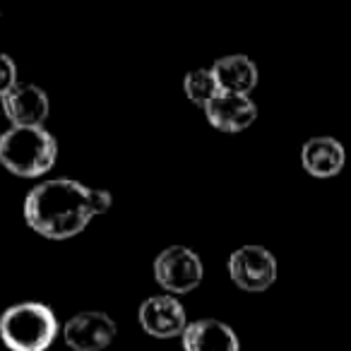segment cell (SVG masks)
<instances>
[{
  "label": "cell",
  "instance_id": "cell-1",
  "mask_svg": "<svg viewBox=\"0 0 351 351\" xmlns=\"http://www.w3.org/2000/svg\"><path fill=\"white\" fill-rule=\"evenodd\" d=\"M111 207L106 191L84 188L77 181L56 178L36 186L25 200V219L36 234L46 239H73L89 224L94 215H104Z\"/></svg>",
  "mask_w": 351,
  "mask_h": 351
},
{
  "label": "cell",
  "instance_id": "cell-2",
  "mask_svg": "<svg viewBox=\"0 0 351 351\" xmlns=\"http://www.w3.org/2000/svg\"><path fill=\"white\" fill-rule=\"evenodd\" d=\"M58 142L44 128H10L0 135V164L22 178H36L53 169Z\"/></svg>",
  "mask_w": 351,
  "mask_h": 351
},
{
  "label": "cell",
  "instance_id": "cell-3",
  "mask_svg": "<svg viewBox=\"0 0 351 351\" xmlns=\"http://www.w3.org/2000/svg\"><path fill=\"white\" fill-rule=\"evenodd\" d=\"M58 335V320L44 303H20L0 317V339L12 351H46Z\"/></svg>",
  "mask_w": 351,
  "mask_h": 351
},
{
  "label": "cell",
  "instance_id": "cell-4",
  "mask_svg": "<svg viewBox=\"0 0 351 351\" xmlns=\"http://www.w3.org/2000/svg\"><path fill=\"white\" fill-rule=\"evenodd\" d=\"M154 277L171 293H188L202 282V260L186 245H171L154 260Z\"/></svg>",
  "mask_w": 351,
  "mask_h": 351
},
{
  "label": "cell",
  "instance_id": "cell-5",
  "mask_svg": "<svg viewBox=\"0 0 351 351\" xmlns=\"http://www.w3.org/2000/svg\"><path fill=\"white\" fill-rule=\"evenodd\" d=\"M229 274L243 291H267L277 279V260L263 245H243L229 258Z\"/></svg>",
  "mask_w": 351,
  "mask_h": 351
},
{
  "label": "cell",
  "instance_id": "cell-6",
  "mask_svg": "<svg viewBox=\"0 0 351 351\" xmlns=\"http://www.w3.org/2000/svg\"><path fill=\"white\" fill-rule=\"evenodd\" d=\"M63 335L73 351H101L116 337V322L99 311L80 313L65 322Z\"/></svg>",
  "mask_w": 351,
  "mask_h": 351
},
{
  "label": "cell",
  "instance_id": "cell-7",
  "mask_svg": "<svg viewBox=\"0 0 351 351\" xmlns=\"http://www.w3.org/2000/svg\"><path fill=\"white\" fill-rule=\"evenodd\" d=\"M0 101L12 128H41L49 118V97L36 84L17 82Z\"/></svg>",
  "mask_w": 351,
  "mask_h": 351
},
{
  "label": "cell",
  "instance_id": "cell-8",
  "mask_svg": "<svg viewBox=\"0 0 351 351\" xmlns=\"http://www.w3.org/2000/svg\"><path fill=\"white\" fill-rule=\"evenodd\" d=\"M140 325L147 335L169 339V337L183 335L188 327L186 311L173 296H152L140 306Z\"/></svg>",
  "mask_w": 351,
  "mask_h": 351
},
{
  "label": "cell",
  "instance_id": "cell-9",
  "mask_svg": "<svg viewBox=\"0 0 351 351\" xmlns=\"http://www.w3.org/2000/svg\"><path fill=\"white\" fill-rule=\"evenodd\" d=\"M205 116L217 130L221 132H241L248 125H253L258 118V106L250 97H239V94H224L215 97L205 106Z\"/></svg>",
  "mask_w": 351,
  "mask_h": 351
},
{
  "label": "cell",
  "instance_id": "cell-10",
  "mask_svg": "<svg viewBox=\"0 0 351 351\" xmlns=\"http://www.w3.org/2000/svg\"><path fill=\"white\" fill-rule=\"evenodd\" d=\"M301 161L313 178H332L344 169L346 152L335 137H313L303 145Z\"/></svg>",
  "mask_w": 351,
  "mask_h": 351
},
{
  "label": "cell",
  "instance_id": "cell-11",
  "mask_svg": "<svg viewBox=\"0 0 351 351\" xmlns=\"http://www.w3.org/2000/svg\"><path fill=\"white\" fill-rule=\"evenodd\" d=\"M186 351H239V337L229 325L219 320L191 322L183 332Z\"/></svg>",
  "mask_w": 351,
  "mask_h": 351
},
{
  "label": "cell",
  "instance_id": "cell-12",
  "mask_svg": "<svg viewBox=\"0 0 351 351\" xmlns=\"http://www.w3.org/2000/svg\"><path fill=\"white\" fill-rule=\"evenodd\" d=\"M212 73L219 84V92L248 97L258 84V68L245 56H226L212 65Z\"/></svg>",
  "mask_w": 351,
  "mask_h": 351
},
{
  "label": "cell",
  "instance_id": "cell-13",
  "mask_svg": "<svg viewBox=\"0 0 351 351\" xmlns=\"http://www.w3.org/2000/svg\"><path fill=\"white\" fill-rule=\"evenodd\" d=\"M183 89H186V97L191 99L197 106H207L215 97H219V84L212 70H193L183 80Z\"/></svg>",
  "mask_w": 351,
  "mask_h": 351
},
{
  "label": "cell",
  "instance_id": "cell-14",
  "mask_svg": "<svg viewBox=\"0 0 351 351\" xmlns=\"http://www.w3.org/2000/svg\"><path fill=\"white\" fill-rule=\"evenodd\" d=\"M17 84V68L10 56L0 53V99Z\"/></svg>",
  "mask_w": 351,
  "mask_h": 351
}]
</instances>
